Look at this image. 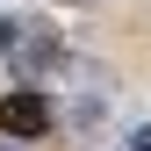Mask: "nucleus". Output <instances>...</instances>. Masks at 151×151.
I'll use <instances>...</instances> for the list:
<instances>
[{"instance_id": "1", "label": "nucleus", "mask_w": 151, "mask_h": 151, "mask_svg": "<svg viewBox=\"0 0 151 151\" xmlns=\"http://www.w3.org/2000/svg\"><path fill=\"white\" fill-rule=\"evenodd\" d=\"M0 129H7V137H43L50 129V101L43 93H0Z\"/></svg>"}, {"instance_id": "2", "label": "nucleus", "mask_w": 151, "mask_h": 151, "mask_svg": "<svg viewBox=\"0 0 151 151\" xmlns=\"http://www.w3.org/2000/svg\"><path fill=\"white\" fill-rule=\"evenodd\" d=\"M129 151H151V122H137V129H129Z\"/></svg>"}, {"instance_id": "3", "label": "nucleus", "mask_w": 151, "mask_h": 151, "mask_svg": "<svg viewBox=\"0 0 151 151\" xmlns=\"http://www.w3.org/2000/svg\"><path fill=\"white\" fill-rule=\"evenodd\" d=\"M0 50H14V29H7V22H0Z\"/></svg>"}]
</instances>
